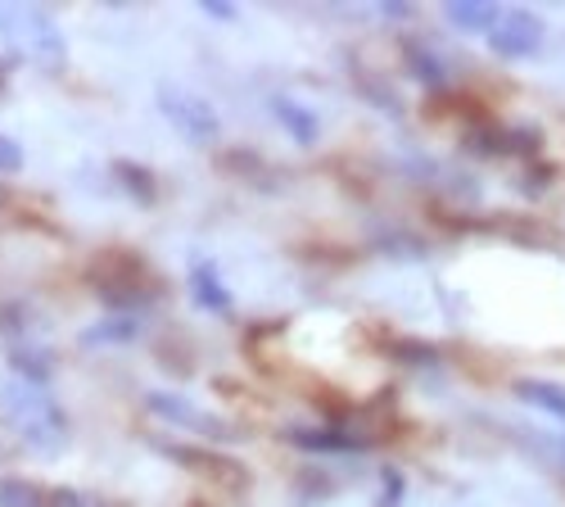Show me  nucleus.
Wrapping results in <instances>:
<instances>
[{"instance_id": "nucleus-15", "label": "nucleus", "mask_w": 565, "mask_h": 507, "mask_svg": "<svg viewBox=\"0 0 565 507\" xmlns=\"http://www.w3.org/2000/svg\"><path fill=\"white\" fill-rule=\"evenodd\" d=\"M114 177H118L122 187H127V196H136L140 204H150V200L159 196V191H154V187H159V181H154V172H150V168H140V163H127V159H118V163H114Z\"/></svg>"}, {"instance_id": "nucleus-6", "label": "nucleus", "mask_w": 565, "mask_h": 507, "mask_svg": "<svg viewBox=\"0 0 565 507\" xmlns=\"http://www.w3.org/2000/svg\"><path fill=\"white\" fill-rule=\"evenodd\" d=\"M484 36H489V45H493V55H502V60H530V55L543 51L547 28H543V19L530 14V10H502L498 23H493Z\"/></svg>"}, {"instance_id": "nucleus-8", "label": "nucleus", "mask_w": 565, "mask_h": 507, "mask_svg": "<svg viewBox=\"0 0 565 507\" xmlns=\"http://www.w3.org/2000/svg\"><path fill=\"white\" fill-rule=\"evenodd\" d=\"M191 295H195V304L209 308V313H226V308H231V286L222 282V272H217L213 258H195V263H191Z\"/></svg>"}, {"instance_id": "nucleus-11", "label": "nucleus", "mask_w": 565, "mask_h": 507, "mask_svg": "<svg viewBox=\"0 0 565 507\" xmlns=\"http://www.w3.org/2000/svg\"><path fill=\"white\" fill-rule=\"evenodd\" d=\"M140 336V321L136 313H109L105 321H96V327H86V345H131Z\"/></svg>"}, {"instance_id": "nucleus-13", "label": "nucleus", "mask_w": 565, "mask_h": 507, "mask_svg": "<svg viewBox=\"0 0 565 507\" xmlns=\"http://www.w3.org/2000/svg\"><path fill=\"white\" fill-rule=\"evenodd\" d=\"M515 399H525L543 412H552V418L565 422V385H552V381H515Z\"/></svg>"}, {"instance_id": "nucleus-1", "label": "nucleus", "mask_w": 565, "mask_h": 507, "mask_svg": "<svg viewBox=\"0 0 565 507\" xmlns=\"http://www.w3.org/2000/svg\"><path fill=\"white\" fill-rule=\"evenodd\" d=\"M0 418L10 422V431L32 453H60L68 444V418H64L60 403L45 394L41 385L6 381V385H0Z\"/></svg>"}, {"instance_id": "nucleus-4", "label": "nucleus", "mask_w": 565, "mask_h": 507, "mask_svg": "<svg viewBox=\"0 0 565 507\" xmlns=\"http://www.w3.org/2000/svg\"><path fill=\"white\" fill-rule=\"evenodd\" d=\"M159 109L181 131V141H191V146H213L222 136V114L213 109V101L200 96V91H185V86L163 82L159 86Z\"/></svg>"}, {"instance_id": "nucleus-21", "label": "nucleus", "mask_w": 565, "mask_h": 507, "mask_svg": "<svg viewBox=\"0 0 565 507\" xmlns=\"http://www.w3.org/2000/svg\"><path fill=\"white\" fill-rule=\"evenodd\" d=\"M561 453H565V440H561Z\"/></svg>"}, {"instance_id": "nucleus-10", "label": "nucleus", "mask_w": 565, "mask_h": 507, "mask_svg": "<svg viewBox=\"0 0 565 507\" xmlns=\"http://www.w3.org/2000/svg\"><path fill=\"white\" fill-rule=\"evenodd\" d=\"M271 114H276V123H280V127L290 131V141H295V146H312L317 136H321L317 114H312L308 105L290 101V96H276V101H271Z\"/></svg>"}, {"instance_id": "nucleus-20", "label": "nucleus", "mask_w": 565, "mask_h": 507, "mask_svg": "<svg viewBox=\"0 0 565 507\" xmlns=\"http://www.w3.org/2000/svg\"><path fill=\"white\" fill-rule=\"evenodd\" d=\"M204 14H213V19H235V10L226 6V0H209V6H204Z\"/></svg>"}, {"instance_id": "nucleus-19", "label": "nucleus", "mask_w": 565, "mask_h": 507, "mask_svg": "<svg viewBox=\"0 0 565 507\" xmlns=\"http://www.w3.org/2000/svg\"><path fill=\"white\" fill-rule=\"evenodd\" d=\"M51 507H82V498L73 489H51Z\"/></svg>"}, {"instance_id": "nucleus-18", "label": "nucleus", "mask_w": 565, "mask_h": 507, "mask_svg": "<svg viewBox=\"0 0 565 507\" xmlns=\"http://www.w3.org/2000/svg\"><path fill=\"white\" fill-rule=\"evenodd\" d=\"M394 353H403L412 362H435V349L430 345H394Z\"/></svg>"}, {"instance_id": "nucleus-5", "label": "nucleus", "mask_w": 565, "mask_h": 507, "mask_svg": "<svg viewBox=\"0 0 565 507\" xmlns=\"http://www.w3.org/2000/svg\"><path fill=\"white\" fill-rule=\"evenodd\" d=\"M146 403H150V412H154V418H163V422H168V426H177V431H191V435H200V440H213V444H226V440H235V426H231L226 418H217V412H209L204 403L185 399V394H168V390H154V394H146Z\"/></svg>"}, {"instance_id": "nucleus-17", "label": "nucleus", "mask_w": 565, "mask_h": 507, "mask_svg": "<svg viewBox=\"0 0 565 507\" xmlns=\"http://www.w3.org/2000/svg\"><path fill=\"white\" fill-rule=\"evenodd\" d=\"M403 503V476L390 467L385 472V485H381V507H398Z\"/></svg>"}, {"instance_id": "nucleus-7", "label": "nucleus", "mask_w": 565, "mask_h": 507, "mask_svg": "<svg viewBox=\"0 0 565 507\" xmlns=\"http://www.w3.org/2000/svg\"><path fill=\"white\" fill-rule=\"evenodd\" d=\"M290 444L308 448V453H362V448H371V435L349 431V426H295Z\"/></svg>"}, {"instance_id": "nucleus-14", "label": "nucleus", "mask_w": 565, "mask_h": 507, "mask_svg": "<svg viewBox=\"0 0 565 507\" xmlns=\"http://www.w3.org/2000/svg\"><path fill=\"white\" fill-rule=\"evenodd\" d=\"M0 507H51V494L32 480H19V476H6L0 480Z\"/></svg>"}, {"instance_id": "nucleus-3", "label": "nucleus", "mask_w": 565, "mask_h": 507, "mask_svg": "<svg viewBox=\"0 0 565 507\" xmlns=\"http://www.w3.org/2000/svg\"><path fill=\"white\" fill-rule=\"evenodd\" d=\"M96 286H100V299L114 304L118 313L146 308L159 299V282L136 254H105V263L96 267Z\"/></svg>"}, {"instance_id": "nucleus-9", "label": "nucleus", "mask_w": 565, "mask_h": 507, "mask_svg": "<svg viewBox=\"0 0 565 507\" xmlns=\"http://www.w3.org/2000/svg\"><path fill=\"white\" fill-rule=\"evenodd\" d=\"M403 60H407V68L416 73V82H426L430 91H444L448 82H452V68L439 60V51L430 41H407L403 45Z\"/></svg>"}, {"instance_id": "nucleus-12", "label": "nucleus", "mask_w": 565, "mask_h": 507, "mask_svg": "<svg viewBox=\"0 0 565 507\" xmlns=\"http://www.w3.org/2000/svg\"><path fill=\"white\" fill-rule=\"evenodd\" d=\"M498 6H489V0H457V6H448V23L461 28V32H489L498 23Z\"/></svg>"}, {"instance_id": "nucleus-2", "label": "nucleus", "mask_w": 565, "mask_h": 507, "mask_svg": "<svg viewBox=\"0 0 565 507\" xmlns=\"http://www.w3.org/2000/svg\"><path fill=\"white\" fill-rule=\"evenodd\" d=\"M0 41L41 68H64V32L36 6H0Z\"/></svg>"}, {"instance_id": "nucleus-16", "label": "nucleus", "mask_w": 565, "mask_h": 507, "mask_svg": "<svg viewBox=\"0 0 565 507\" xmlns=\"http://www.w3.org/2000/svg\"><path fill=\"white\" fill-rule=\"evenodd\" d=\"M19 168H23V146L0 136V172H19Z\"/></svg>"}]
</instances>
